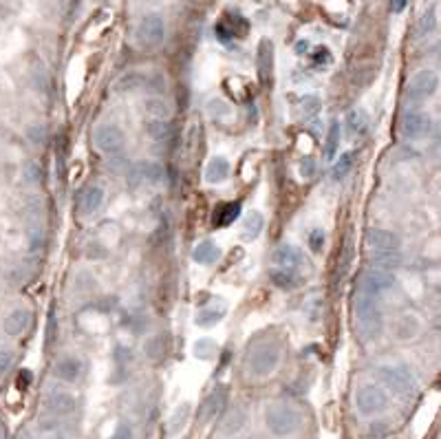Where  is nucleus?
Returning <instances> with one entry per match:
<instances>
[{
  "label": "nucleus",
  "mask_w": 441,
  "mask_h": 439,
  "mask_svg": "<svg viewBox=\"0 0 441 439\" xmlns=\"http://www.w3.org/2000/svg\"><path fill=\"white\" fill-rule=\"evenodd\" d=\"M57 336V318H55V311L49 313V327H47V342L51 344Z\"/></svg>",
  "instance_id": "nucleus-47"
},
{
  "label": "nucleus",
  "mask_w": 441,
  "mask_h": 439,
  "mask_svg": "<svg viewBox=\"0 0 441 439\" xmlns=\"http://www.w3.org/2000/svg\"><path fill=\"white\" fill-rule=\"evenodd\" d=\"M373 263L379 265V269H395L402 265V254L400 250H393V252H375L373 254Z\"/></svg>",
  "instance_id": "nucleus-32"
},
{
  "label": "nucleus",
  "mask_w": 441,
  "mask_h": 439,
  "mask_svg": "<svg viewBox=\"0 0 441 439\" xmlns=\"http://www.w3.org/2000/svg\"><path fill=\"white\" fill-rule=\"evenodd\" d=\"M203 177H205L208 184H212V186L223 184V181H227V177H230V161H227L225 157H221V155L212 157L208 161V166H205Z\"/></svg>",
  "instance_id": "nucleus-19"
},
{
  "label": "nucleus",
  "mask_w": 441,
  "mask_h": 439,
  "mask_svg": "<svg viewBox=\"0 0 441 439\" xmlns=\"http://www.w3.org/2000/svg\"><path fill=\"white\" fill-rule=\"evenodd\" d=\"M309 248L313 254H320L325 248V232L323 230H311L309 234Z\"/></svg>",
  "instance_id": "nucleus-42"
},
{
  "label": "nucleus",
  "mask_w": 441,
  "mask_h": 439,
  "mask_svg": "<svg viewBox=\"0 0 441 439\" xmlns=\"http://www.w3.org/2000/svg\"><path fill=\"white\" fill-rule=\"evenodd\" d=\"M192 353H194V358H199V360H212V358H215V353H217V342L212 338L196 340L192 344Z\"/></svg>",
  "instance_id": "nucleus-34"
},
{
  "label": "nucleus",
  "mask_w": 441,
  "mask_h": 439,
  "mask_svg": "<svg viewBox=\"0 0 441 439\" xmlns=\"http://www.w3.org/2000/svg\"><path fill=\"white\" fill-rule=\"evenodd\" d=\"M355 406H358V413L364 415V417H373V415H379L384 413L388 408V396L384 389L379 386H373V384H367L362 386L358 391L355 396Z\"/></svg>",
  "instance_id": "nucleus-5"
},
{
  "label": "nucleus",
  "mask_w": 441,
  "mask_h": 439,
  "mask_svg": "<svg viewBox=\"0 0 441 439\" xmlns=\"http://www.w3.org/2000/svg\"><path fill=\"white\" fill-rule=\"evenodd\" d=\"M225 402H227V389L225 386H217L203 400V404L199 408V421L201 424H210L225 408Z\"/></svg>",
  "instance_id": "nucleus-12"
},
{
  "label": "nucleus",
  "mask_w": 441,
  "mask_h": 439,
  "mask_svg": "<svg viewBox=\"0 0 441 439\" xmlns=\"http://www.w3.org/2000/svg\"><path fill=\"white\" fill-rule=\"evenodd\" d=\"M188 419H190V404H181V406H177L175 411H172V415H170V419H168V435L172 437V435H177V433H181L186 428V424H188Z\"/></svg>",
  "instance_id": "nucleus-28"
},
{
  "label": "nucleus",
  "mask_w": 441,
  "mask_h": 439,
  "mask_svg": "<svg viewBox=\"0 0 441 439\" xmlns=\"http://www.w3.org/2000/svg\"><path fill=\"white\" fill-rule=\"evenodd\" d=\"M148 84V78L142 73H126L124 78H119L117 82V90H137Z\"/></svg>",
  "instance_id": "nucleus-36"
},
{
  "label": "nucleus",
  "mask_w": 441,
  "mask_h": 439,
  "mask_svg": "<svg viewBox=\"0 0 441 439\" xmlns=\"http://www.w3.org/2000/svg\"><path fill=\"white\" fill-rule=\"evenodd\" d=\"M32 380H34L32 371H29V369H22V371H20V375H18V380H16V386H18L20 391H27V389H29V384H32Z\"/></svg>",
  "instance_id": "nucleus-46"
},
{
  "label": "nucleus",
  "mask_w": 441,
  "mask_h": 439,
  "mask_svg": "<svg viewBox=\"0 0 441 439\" xmlns=\"http://www.w3.org/2000/svg\"><path fill=\"white\" fill-rule=\"evenodd\" d=\"M435 27H437V16H435V9H430V11H426L423 16L419 18L417 34L419 36H430L435 32Z\"/></svg>",
  "instance_id": "nucleus-41"
},
{
  "label": "nucleus",
  "mask_w": 441,
  "mask_h": 439,
  "mask_svg": "<svg viewBox=\"0 0 441 439\" xmlns=\"http://www.w3.org/2000/svg\"><path fill=\"white\" fill-rule=\"evenodd\" d=\"M300 113L305 119L316 117L318 113H320V100H318L316 95H305L300 100Z\"/></svg>",
  "instance_id": "nucleus-40"
},
{
  "label": "nucleus",
  "mask_w": 441,
  "mask_h": 439,
  "mask_svg": "<svg viewBox=\"0 0 441 439\" xmlns=\"http://www.w3.org/2000/svg\"><path fill=\"white\" fill-rule=\"evenodd\" d=\"M130 179L144 181V184H159L163 179V168L157 161H150V159L135 161L130 168Z\"/></svg>",
  "instance_id": "nucleus-15"
},
{
  "label": "nucleus",
  "mask_w": 441,
  "mask_h": 439,
  "mask_svg": "<svg viewBox=\"0 0 441 439\" xmlns=\"http://www.w3.org/2000/svg\"><path fill=\"white\" fill-rule=\"evenodd\" d=\"M93 142L104 155H117L124 148V133L115 124H100L93 130Z\"/></svg>",
  "instance_id": "nucleus-9"
},
{
  "label": "nucleus",
  "mask_w": 441,
  "mask_h": 439,
  "mask_svg": "<svg viewBox=\"0 0 441 439\" xmlns=\"http://www.w3.org/2000/svg\"><path fill=\"white\" fill-rule=\"evenodd\" d=\"M280 362V346L273 342H263L252 349L247 358V371L254 377H267L276 371Z\"/></svg>",
  "instance_id": "nucleus-3"
},
{
  "label": "nucleus",
  "mask_w": 441,
  "mask_h": 439,
  "mask_svg": "<svg viewBox=\"0 0 441 439\" xmlns=\"http://www.w3.org/2000/svg\"><path fill=\"white\" fill-rule=\"evenodd\" d=\"M16 439H36L32 433H29V431H20L18 435H16Z\"/></svg>",
  "instance_id": "nucleus-50"
},
{
  "label": "nucleus",
  "mask_w": 441,
  "mask_h": 439,
  "mask_svg": "<svg viewBox=\"0 0 441 439\" xmlns=\"http://www.w3.org/2000/svg\"><path fill=\"white\" fill-rule=\"evenodd\" d=\"M27 137L29 142H32L34 146H44L49 142V130L44 124H32L27 128Z\"/></svg>",
  "instance_id": "nucleus-39"
},
{
  "label": "nucleus",
  "mask_w": 441,
  "mask_h": 439,
  "mask_svg": "<svg viewBox=\"0 0 441 439\" xmlns=\"http://www.w3.org/2000/svg\"><path fill=\"white\" fill-rule=\"evenodd\" d=\"M269 278H271L273 285L278 287V290H285V292H294V290H298V287L302 285V278L296 274V271L280 269V267H273L269 271Z\"/></svg>",
  "instance_id": "nucleus-22"
},
{
  "label": "nucleus",
  "mask_w": 441,
  "mask_h": 439,
  "mask_svg": "<svg viewBox=\"0 0 441 439\" xmlns=\"http://www.w3.org/2000/svg\"><path fill=\"white\" fill-rule=\"evenodd\" d=\"M346 128L351 137H362L364 133L369 130V117L362 109H353L351 113L346 115Z\"/></svg>",
  "instance_id": "nucleus-27"
},
{
  "label": "nucleus",
  "mask_w": 441,
  "mask_h": 439,
  "mask_svg": "<svg viewBox=\"0 0 441 439\" xmlns=\"http://www.w3.org/2000/svg\"><path fill=\"white\" fill-rule=\"evenodd\" d=\"M351 168H353V153H344L336 163H333L331 177L336 181H342L348 173H351Z\"/></svg>",
  "instance_id": "nucleus-37"
},
{
  "label": "nucleus",
  "mask_w": 441,
  "mask_h": 439,
  "mask_svg": "<svg viewBox=\"0 0 441 439\" xmlns=\"http://www.w3.org/2000/svg\"><path fill=\"white\" fill-rule=\"evenodd\" d=\"M395 285V276L388 269H379V267H371L362 274V292L369 296H377Z\"/></svg>",
  "instance_id": "nucleus-11"
},
{
  "label": "nucleus",
  "mask_w": 441,
  "mask_h": 439,
  "mask_svg": "<svg viewBox=\"0 0 441 439\" xmlns=\"http://www.w3.org/2000/svg\"><path fill=\"white\" fill-rule=\"evenodd\" d=\"M0 439H5V426L0 424Z\"/></svg>",
  "instance_id": "nucleus-51"
},
{
  "label": "nucleus",
  "mask_w": 441,
  "mask_h": 439,
  "mask_svg": "<svg viewBox=\"0 0 441 439\" xmlns=\"http://www.w3.org/2000/svg\"><path fill=\"white\" fill-rule=\"evenodd\" d=\"M146 133H148L155 142H165V140H170L172 126H170L168 122H161V119H155V122H150V124L146 126Z\"/></svg>",
  "instance_id": "nucleus-35"
},
{
  "label": "nucleus",
  "mask_w": 441,
  "mask_h": 439,
  "mask_svg": "<svg viewBox=\"0 0 441 439\" xmlns=\"http://www.w3.org/2000/svg\"><path fill=\"white\" fill-rule=\"evenodd\" d=\"M225 313H227L225 300L223 298H217V300H212L210 305H205V307L199 309V313L194 316V325L201 327V329H210V327H215L217 323H221Z\"/></svg>",
  "instance_id": "nucleus-14"
},
{
  "label": "nucleus",
  "mask_w": 441,
  "mask_h": 439,
  "mask_svg": "<svg viewBox=\"0 0 441 439\" xmlns=\"http://www.w3.org/2000/svg\"><path fill=\"white\" fill-rule=\"evenodd\" d=\"M355 318H358V327L362 331V336L367 340H373L379 336L382 331V311H379V305L375 302V296L369 294H360L355 298Z\"/></svg>",
  "instance_id": "nucleus-2"
},
{
  "label": "nucleus",
  "mask_w": 441,
  "mask_h": 439,
  "mask_svg": "<svg viewBox=\"0 0 441 439\" xmlns=\"http://www.w3.org/2000/svg\"><path fill=\"white\" fill-rule=\"evenodd\" d=\"M219 259H221V248L215 241H201V243L192 250V261L199 265H210Z\"/></svg>",
  "instance_id": "nucleus-23"
},
{
  "label": "nucleus",
  "mask_w": 441,
  "mask_h": 439,
  "mask_svg": "<svg viewBox=\"0 0 441 439\" xmlns=\"http://www.w3.org/2000/svg\"><path fill=\"white\" fill-rule=\"evenodd\" d=\"M29 323H32V311L29 309H13L3 320V331L9 338H18L29 329Z\"/></svg>",
  "instance_id": "nucleus-18"
},
{
  "label": "nucleus",
  "mask_w": 441,
  "mask_h": 439,
  "mask_svg": "<svg viewBox=\"0 0 441 439\" xmlns=\"http://www.w3.org/2000/svg\"><path fill=\"white\" fill-rule=\"evenodd\" d=\"M437 86H439L437 73L430 69H421L410 78V82L406 86V97H408V102H423V100L435 95Z\"/></svg>",
  "instance_id": "nucleus-7"
},
{
  "label": "nucleus",
  "mask_w": 441,
  "mask_h": 439,
  "mask_svg": "<svg viewBox=\"0 0 441 439\" xmlns=\"http://www.w3.org/2000/svg\"><path fill=\"white\" fill-rule=\"evenodd\" d=\"M104 203V190L100 186H88L84 188L82 196H80V215L88 217V215H95V212L102 208Z\"/></svg>",
  "instance_id": "nucleus-20"
},
{
  "label": "nucleus",
  "mask_w": 441,
  "mask_h": 439,
  "mask_svg": "<svg viewBox=\"0 0 441 439\" xmlns=\"http://www.w3.org/2000/svg\"><path fill=\"white\" fill-rule=\"evenodd\" d=\"M13 365V353L7 349H0V377H3Z\"/></svg>",
  "instance_id": "nucleus-45"
},
{
  "label": "nucleus",
  "mask_w": 441,
  "mask_h": 439,
  "mask_svg": "<svg viewBox=\"0 0 441 439\" xmlns=\"http://www.w3.org/2000/svg\"><path fill=\"white\" fill-rule=\"evenodd\" d=\"M367 243L375 252H393V250L402 248V238L391 230H369L367 232Z\"/></svg>",
  "instance_id": "nucleus-17"
},
{
  "label": "nucleus",
  "mask_w": 441,
  "mask_h": 439,
  "mask_svg": "<svg viewBox=\"0 0 441 439\" xmlns=\"http://www.w3.org/2000/svg\"><path fill=\"white\" fill-rule=\"evenodd\" d=\"M408 5V0H391V11L393 13H402Z\"/></svg>",
  "instance_id": "nucleus-48"
},
{
  "label": "nucleus",
  "mask_w": 441,
  "mask_h": 439,
  "mask_svg": "<svg viewBox=\"0 0 441 439\" xmlns=\"http://www.w3.org/2000/svg\"><path fill=\"white\" fill-rule=\"evenodd\" d=\"M307 49H309V42H307V40L296 44V53H307Z\"/></svg>",
  "instance_id": "nucleus-49"
},
{
  "label": "nucleus",
  "mask_w": 441,
  "mask_h": 439,
  "mask_svg": "<svg viewBox=\"0 0 441 439\" xmlns=\"http://www.w3.org/2000/svg\"><path fill=\"white\" fill-rule=\"evenodd\" d=\"M109 439H133V428H130V424H126V421L117 424L115 433H113Z\"/></svg>",
  "instance_id": "nucleus-44"
},
{
  "label": "nucleus",
  "mask_w": 441,
  "mask_h": 439,
  "mask_svg": "<svg viewBox=\"0 0 441 439\" xmlns=\"http://www.w3.org/2000/svg\"><path fill=\"white\" fill-rule=\"evenodd\" d=\"M144 356L150 362H161L163 356H165V340H163V336H150V338H146V342H144Z\"/></svg>",
  "instance_id": "nucleus-29"
},
{
  "label": "nucleus",
  "mask_w": 441,
  "mask_h": 439,
  "mask_svg": "<svg viewBox=\"0 0 441 439\" xmlns=\"http://www.w3.org/2000/svg\"><path fill=\"white\" fill-rule=\"evenodd\" d=\"M265 424L271 435L289 437L298 433V428L302 426V415L298 408L289 404H271L265 411Z\"/></svg>",
  "instance_id": "nucleus-1"
},
{
  "label": "nucleus",
  "mask_w": 441,
  "mask_h": 439,
  "mask_svg": "<svg viewBox=\"0 0 441 439\" xmlns=\"http://www.w3.org/2000/svg\"><path fill=\"white\" fill-rule=\"evenodd\" d=\"M340 135H342V128L338 122H331L329 126V133H327V144H325V157L331 161L333 157H336L338 153V144H340Z\"/></svg>",
  "instance_id": "nucleus-33"
},
{
  "label": "nucleus",
  "mask_w": 441,
  "mask_h": 439,
  "mask_svg": "<svg viewBox=\"0 0 441 439\" xmlns=\"http://www.w3.org/2000/svg\"><path fill=\"white\" fill-rule=\"evenodd\" d=\"M298 173L302 179H311L316 175V161L311 157H305V159H300L298 163Z\"/></svg>",
  "instance_id": "nucleus-43"
},
{
  "label": "nucleus",
  "mask_w": 441,
  "mask_h": 439,
  "mask_svg": "<svg viewBox=\"0 0 441 439\" xmlns=\"http://www.w3.org/2000/svg\"><path fill=\"white\" fill-rule=\"evenodd\" d=\"M205 109H208L210 119H215V122H219V124L230 122V119L234 117V113H232V106L227 104V102H223L221 97L210 100V102L205 104Z\"/></svg>",
  "instance_id": "nucleus-26"
},
{
  "label": "nucleus",
  "mask_w": 441,
  "mask_h": 439,
  "mask_svg": "<svg viewBox=\"0 0 441 439\" xmlns=\"http://www.w3.org/2000/svg\"><path fill=\"white\" fill-rule=\"evenodd\" d=\"M240 215V203L234 201V203H225L221 205L219 215L215 217V225H219V228H227V225H232Z\"/></svg>",
  "instance_id": "nucleus-31"
},
{
  "label": "nucleus",
  "mask_w": 441,
  "mask_h": 439,
  "mask_svg": "<svg viewBox=\"0 0 441 439\" xmlns=\"http://www.w3.org/2000/svg\"><path fill=\"white\" fill-rule=\"evenodd\" d=\"M44 404H47V411L57 417L71 415L75 411V398L67 391H51L47 400H44Z\"/></svg>",
  "instance_id": "nucleus-16"
},
{
  "label": "nucleus",
  "mask_w": 441,
  "mask_h": 439,
  "mask_svg": "<svg viewBox=\"0 0 441 439\" xmlns=\"http://www.w3.org/2000/svg\"><path fill=\"white\" fill-rule=\"evenodd\" d=\"M271 71H273V44L269 40H263L258 44V75H261L263 84L271 80Z\"/></svg>",
  "instance_id": "nucleus-21"
},
{
  "label": "nucleus",
  "mask_w": 441,
  "mask_h": 439,
  "mask_svg": "<svg viewBox=\"0 0 441 439\" xmlns=\"http://www.w3.org/2000/svg\"><path fill=\"white\" fill-rule=\"evenodd\" d=\"M271 263L276 265V267H280V269L296 271V274H298L302 267H309V261H307L305 252L298 250L292 243H283V245H278L276 250H273Z\"/></svg>",
  "instance_id": "nucleus-8"
},
{
  "label": "nucleus",
  "mask_w": 441,
  "mask_h": 439,
  "mask_svg": "<svg viewBox=\"0 0 441 439\" xmlns=\"http://www.w3.org/2000/svg\"><path fill=\"white\" fill-rule=\"evenodd\" d=\"M163 36H165V22H163V18L159 16V13H148V16H144L140 20V25H137V32H135L137 44H140L142 49H148V51L157 49L163 42Z\"/></svg>",
  "instance_id": "nucleus-4"
},
{
  "label": "nucleus",
  "mask_w": 441,
  "mask_h": 439,
  "mask_svg": "<svg viewBox=\"0 0 441 439\" xmlns=\"http://www.w3.org/2000/svg\"><path fill=\"white\" fill-rule=\"evenodd\" d=\"M82 371H84L82 360H80V358H75V356H65V358H60V360L55 362V367H53V375L57 377V380L67 382V384L78 382L80 377H82Z\"/></svg>",
  "instance_id": "nucleus-13"
},
{
  "label": "nucleus",
  "mask_w": 441,
  "mask_h": 439,
  "mask_svg": "<svg viewBox=\"0 0 441 439\" xmlns=\"http://www.w3.org/2000/svg\"><path fill=\"white\" fill-rule=\"evenodd\" d=\"M400 128L406 140H421L430 133V117L421 111H406L402 115Z\"/></svg>",
  "instance_id": "nucleus-10"
},
{
  "label": "nucleus",
  "mask_w": 441,
  "mask_h": 439,
  "mask_svg": "<svg viewBox=\"0 0 441 439\" xmlns=\"http://www.w3.org/2000/svg\"><path fill=\"white\" fill-rule=\"evenodd\" d=\"M379 380L398 396H413L417 391L415 375L406 367H382L379 369Z\"/></svg>",
  "instance_id": "nucleus-6"
},
{
  "label": "nucleus",
  "mask_w": 441,
  "mask_h": 439,
  "mask_svg": "<svg viewBox=\"0 0 441 439\" xmlns=\"http://www.w3.org/2000/svg\"><path fill=\"white\" fill-rule=\"evenodd\" d=\"M245 424H247V411L243 406H234L230 413H227V417L223 419V435H236L240 433L243 428H245Z\"/></svg>",
  "instance_id": "nucleus-24"
},
{
  "label": "nucleus",
  "mask_w": 441,
  "mask_h": 439,
  "mask_svg": "<svg viewBox=\"0 0 441 439\" xmlns=\"http://www.w3.org/2000/svg\"><path fill=\"white\" fill-rule=\"evenodd\" d=\"M146 111L153 115L155 119H161V122H168L172 111H170V104L161 100V97H148L146 100Z\"/></svg>",
  "instance_id": "nucleus-30"
},
{
  "label": "nucleus",
  "mask_w": 441,
  "mask_h": 439,
  "mask_svg": "<svg viewBox=\"0 0 441 439\" xmlns=\"http://www.w3.org/2000/svg\"><path fill=\"white\" fill-rule=\"evenodd\" d=\"M22 175L27 179V184H32V186H40L42 179H44V170H42V166L38 161H27L22 166Z\"/></svg>",
  "instance_id": "nucleus-38"
},
{
  "label": "nucleus",
  "mask_w": 441,
  "mask_h": 439,
  "mask_svg": "<svg viewBox=\"0 0 441 439\" xmlns=\"http://www.w3.org/2000/svg\"><path fill=\"white\" fill-rule=\"evenodd\" d=\"M265 228V219L261 212H250V215L245 217V221H243V228H240V238L243 241H256L258 236H261Z\"/></svg>",
  "instance_id": "nucleus-25"
}]
</instances>
